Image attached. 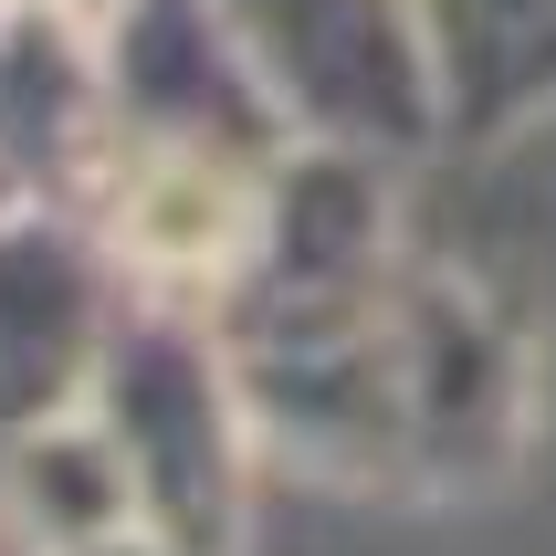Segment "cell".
<instances>
[{"label": "cell", "mask_w": 556, "mask_h": 556, "mask_svg": "<svg viewBox=\"0 0 556 556\" xmlns=\"http://www.w3.org/2000/svg\"><path fill=\"white\" fill-rule=\"evenodd\" d=\"M400 326V409H409V483H483L526 441V346L463 274L409 263L389 294Z\"/></svg>", "instance_id": "277c9868"}, {"label": "cell", "mask_w": 556, "mask_h": 556, "mask_svg": "<svg viewBox=\"0 0 556 556\" xmlns=\"http://www.w3.org/2000/svg\"><path fill=\"white\" fill-rule=\"evenodd\" d=\"M94 420L116 441L126 483H137V515L157 535H179L189 556H231L252 515V463H263V431H252L242 368H231V337H220L211 305H179V294H137L94 368Z\"/></svg>", "instance_id": "6da1fadb"}, {"label": "cell", "mask_w": 556, "mask_h": 556, "mask_svg": "<svg viewBox=\"0 0 556 556\" xmlns=\"http://www.w3.org/2000/svg\"><path fill=\"white\" fill-rule=\"evenodd\" d=\"M116 526H148V515H137V483H126L94 409L0 441V535H11V556H85Z\"/></svg>", "instance_id": "ba28073f"}, {"label": "cell", "mask_w": 556, "mask_h": 556, "mask_svg": "<svg viewBox=\"0 0 556 556\" xmlns=\"http://www.w3.org/2000/svg\"><path fill=\"white\" fill-rule=\"evenodd\" d=\"M85 556H189L179 535H157V526H116L105 546H85Z\"/></svg>", "instance_id": "9c48e42d"}, {"label": "cell", "mask_w": 556, "mask_h": 556, "mask_svg": "<svg viewBox=\"0 0 556 556\" xmlns=\"http://www.w3.org/2000/svg\"><path fill=\"white\" fill-rule=\"evenodd\" d=\"M94 42H105L116 148H211V157H252V168H274L294 148V126L274 116L263 74L242 63L211 0H105Z\"/></svg>", "instance_id": "5b68a950"}, {"label": "cell", "mask_w": 556, "mask_h": 556, "mask_svg": "<svg viewBox=\"0 0 556 556\" xmlns=\"http://www.w3.org/2000/svg\"><path fill=\"white\" fill-rule=\"evenodd\" d=\"M42 11H85V22H94V11H105V0H42Z\"/></svg>", "instance_id": "30bf717a"}, {"label": "cell", "mask_w": 556, "mask_h": 556, "mask_svg": "<svg viewBox=\"0 0 556 556\" xmlns=\"http://www.w3.org/2000/svg\"><path fill=\"white\" fill-rule=\"evenodd\" d=\"M126 305H137V283L85 211H63V200L0 211V441L74 420L94 400V368H105Z\"/></svg>", "instance_id": "3957f363"}, {"label": "cell", "mask_w": 556, "mask_h": 556, "mask_svg": "<svg viewBox=\"0 0 556 556\" xmlns=\"http://www.w3.org/2000/svg\"><path fill=\"white\" fill-rule=\"evenodd\" d=\"M452 137H504L556 105V0H409Z\"/></svg>", "instance_id": "52a82bcc"}, {"label": "cell", "mask_w": 556, "mask_h": 556, "mask_svg": "<svg viewBox=\"0 0 556 556\" xmlns=\"http://www.w3.org/2000/svg\"><path fill=\"white\" fill-rule=\"evenodd\" d=\"M0 22H11V0H0Z\"/></svg>", "instance_id": "8fae6325"}, {"label": "cell", "mask_w": 556, "mask_h": 556, "mask_svg": "<svg viewBox=\"0 0 556 556\" xmlns=\"http://www.w3.org/2000/svg\"><path fill=\"white\" fill-rule=\"evenodd\" d=\"M211 11L263 74L294 148H357L400 168L452 137L431 31L409 0H211Z\"/></svg>", "instance_id": "7a4b0ae2"}, {"label": "cell", "mask_w": 556, "mask_h": 556, "mask_svg": "<svg viewBox=\"0 0 556 556\" xmlns=\"http://www.w3.org/2000/svg\"><path fill=\"white\" fill-rule=\"evenodd\" d=\"M274 168H283V157H274ZM274 168L211 157V148H105V168H94V189H85V220L105 231V252L126 263L137 294L220 305L231 274L252 263Z\"/></svg>", "instance_id": "8992f818"}]
</instances>
